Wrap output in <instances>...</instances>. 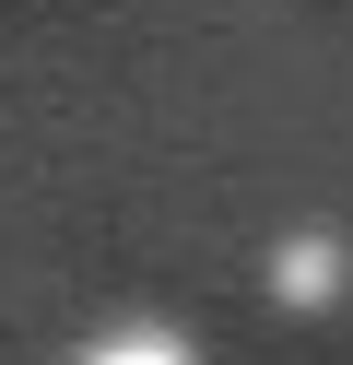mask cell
Here are the masks:
<instances>
[{
  "label": "cell",
  "mask_w": 353,
  "mask_h": 365,
  "mask_svg": "<svg viewBox=\"0 0 353 365\" xmlns=\"http://www.w3.org/2000/svg\"><path fill=\"white\" fill-rule=\"evenodd\" d=\"M342 283V259H329V247H295V259H282V294H329Z\"/></svg>",
  "instance_id": "7a4b0ae2"
},
{
  "label": "cell",
  "mask_w": 353,
  "mask_h": 365,
  "mask_svg": "<svg viewBox=\"0 0 353 365\" xmlns=\"http://www.w3.org/2000/svg\"><path fill=\"white\" fill-rule=\"evenodd\" d=\"M83 365H188V341H177V330H106Z\"/></svg>",
  "instance_id": "6da1fadb"
}]
</instances>
